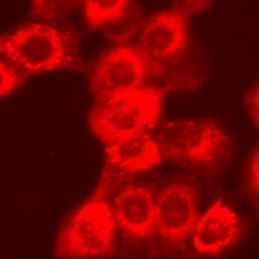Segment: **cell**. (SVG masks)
Here are the masks:
<instances>
[{"label":"cell","mask_w":259,"mask_h":259,"mask_svg":"<svg viewBox=\"0 0 259 259\" xmlns=\"http://www.w3.org/2000/svg\"><path fill=\"white\" fill-rule=\"evenodd\" d=\"M153 65L138 46L114 47L94 65L89 82L91 92L96 98L143 86Z\"/></svg>","instance_id":"5"},{"label":"cell","mask_w":259,"mask_h":259,"mask_svg":"<svg viewBox=\"0 0 259 259\" xmlns=\"http://www.w3.org/2000/svg\"><path fill=\"white\" fill-rule=\"evenodd\" d=\"M23 80L24 74L20 72V69L3 58L1 61V96L4 97L17 89Z\"/></svg>","instance_id":"13"},{"label":"cell","mask_w":259,"mask_h":259,"mask_svg":"<svg viewBox=\"0 0 259 259\" xmlns=\"http://www.w3.org/2000/svg\"><path fill=\"white\" fill-rule=\"evenodd\" d=\"M66 0H32L34 13L42 18H51L58 13Z\"/></svg>","instance_id":"15"},{"label":"cell","mask_w":259,"mask_h":259,"mask_svg":"<svg viewBox=\"0 0 259 259\" xmlns=\"http://www.w3.org/2000/svg\"><path fill=\"white\" fill-rule=\"evenodd\" d=\"M162 101V89L147 85L96 97L88 115L90 130L105 145L147 131L158 121Z\"/></svg>","instance_id":"2"},{"label":"cell","mask_w":259,"mask_h":259,"mask_svg":"<svg viewBox=\"0 0 259 259\" xmlns=\"http://www.w3.org/2000/svg\"><path fill=\"white\" fill-rule=\"evenodd\" d=\"M243 229L240 217L218 199L199 217L192 233L193 248L200 255H218L238 242Z\"/></svg>","instance_id":"8"},{"label":"cell","mask_w":259,"mask_h":259,"mask_svg":"<svg viewBox=\"0 0 259 259\" xmlns=\"http://www.w3.org/2000/svg\"><path fill=\"white\" fill-rule=\"evenodd\" d=\"M187 42V17L183 11L176 9L150 17L138 38V47L154 64L180 55Z\"/></svg>","instance_id":"7"},{"label":"cell","mask_w":259,"mask_h":259,"mask_svg":"<svg viewBox=\"0 0 259 259\" xmlns=\"http://www.w3.org/2000/svg\"><path fill=\"white\" fill-rule=\"evenodd\" d=\"M244 105L252 123L259 130V81L246 93Z\"/></svg>","instance_id":"14"},{"label":"cell","mask_w":259,"mask_h":259,"mask_svg":"<svg viewBox=\"0 0 259 259\" xmlns=\"http://www.w3.org/2000/svg\"><path fill=\"white\" fill-rule=\"evenodd\" d=\"M112 211L116 227L125 235L145 239L156 231V196L142 184H126L115 195Z\"/></svg>","instance_id":"9"},{"label":"cell","mask_w":259,"mask_h":259,"mask_svg":"<svg viewBox=\"0 0 259 259\" xmlns=\"http://www.w3.org/2000/svg\"><path fill=\"white\" fill-rule=\"evenodd\" d=\"M245 187L259 218V145L249 155L245 171Z\"/></svg>","instance_id":"12"},{"label":"cell","mask_w":259,"mask_h":259,"mask_svg":"<svg viewBox=\"0 0 259 259\" xmlns=\"http://www.w3.org/2000/svg\"><path fill=\"white\" fill-rule=\"evenodd\" d=\"M107 163L126 173L148 170L162 159L155 137L147 131H141L119 138L106 145Z\"/></svg>","instance_id":"10"},{"label":"cell","mask_w":259,"mask_h":259,"mask_svg":"<svg viewBox=\"0 0 259 259\" xmlns=\"http://www.w3.org/2000/svg\"><path fill=\"white\" fill-rule=\"evenodd\" d=\"M101 182L72 214L58 234L54 255L93 258L108 255L113 247L116 224Z\"/></svg>","instance_id":"4"},{"label":"cell","mask_w":259,"mask_h":259,"mask_svg":"<svg viewBox=\"0 0 259 259\" xmlns=\"http://www.w3.org/2000/svg\"><path fill=\"white\" fill-rule=\"evenodd\" d=\"M198 219V195L192 183L174 181L156 195V232L164 241L182 243L192 235Z\"/></svg>","instance_id":"6"},{"label":"cell","mask_w":259,"mask_h":259,"mask_svg":"<svg viewBox=\"0 0 259 259\" xmlns=\"http://www.w3.org/2000/svg\"><path fill=\"white\" fill-rule=\"evenodd\" d=\"M0 47L3 58L26 73L78 67L71 33L50 24L18 27L2 36Z\"/></svg>","instance_id":"3"},{"label":"cell","mask_w":259,"mask_h":259,"mask_svg":"<svg viewBox=\"0 0 259 259\" xmlns=\"http://www.w3.org/2000/svg\"><path fill=\"white\" fill-rule=\"evenodd\" d=\"M87 25L99 28L119 20L127 11L130 0H82Z\"/></svg>","instance_id":"11"},{"label":"cell","mask_w":259,"mask_h":259,"mask_svg":"<svg viewBox=\"0 0 259 259\" xmlns=\"http://www.w3.org/2000/svg\"><path fill=\"white\" fill-rule=\"evenodd\" d=\"M154 137L162 158L201 171L221 169L233 154L230 134L212 118L167 120Z\"/></svg>","instance_id":"1"}]
</instances>
